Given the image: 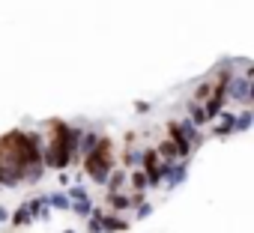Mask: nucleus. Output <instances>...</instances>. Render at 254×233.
Segmentation results:
<instances>
[{
    "instance_id": "7ed1b4c3",
    "label": "nucleus",
    "mask_w": 254,
    "mask_h": 233,
    "mask_svg": "<svg viewBox=\"0 0 254 233\" xmlns=\"http://www.w3.org/2000/svg\"><path fill=\"white\" fill-rule=\"evenodd\" d=\"M168 141L177 147V159H180V162H189V159H191L194 147H191L189 138L180 132V120H171V123H168Z\"/></svg>"
},
{
    "instance_id": "f03ea898",
    "label": "nucleus",
    "mask_w": 254,
    "mask_h": 233,
    "mask_svg": "<svg viewBox=\"0 0 254 233\" xmlns=\"http://www.w3.org/2000/svg\"><path fill=\"white\" fill-rule=\"evenodd\" d=\"M227 96L233 102H242L245 108H251V102H254V81H248L242 75H233L230 84H227Z\"/></svg>"
},
{
    "instance_id": "f8f14e48",
    "label": "nucleus",
    "mask_w": 254,
    "mask_h": 233,
    "mask_svg": "<svg viewBox=\"0 0 254 233\" xmlns=\"http://www.w3.org/2000/svg\"><path fill=\"white\" fill-rule=\"evenodd\" d=\"M186 171H189V165L186 162H174V168H171V176H168V188H174V185H180V182H186Z\"/></svg>"
},
{
    "instance_id": "f3484780",
    "label": "nucleus",
    "mask_w": 254,
    "mask_h": 233,
    "mask_svg": "<svg viewBox=\"0 0 254 233\" xmlns=\"http://www.w3.org/2000/svg\"><path fill=\"white\" fill-rule=\"evenodd\" d=\"M69 209H72L75 215H81V218H90V212H93V197H87V200H75Z\"/></svg>"
},
{
    "instance_id": "4be33fe9",
    "label": "nucleus",
    "mask_w": 254,
    "mask_h": 233,
    "mask_svg": "<svg viewBox=\"0 0 254 233\" xmlns=\"http://www.w3.org/2000/svg\"><path fill=\"white\" fill-rule=\"evenodd\" d=\"M135 111H138V114H147V111H150V105H147V102H138V105H135Z\"/></svg>"
},
{
    "instance_id": "6ab92c4d",
    "label": "nucleus",
    "mask_w": 254,
    "mask_h": 233,
    "mask_svg": "<svg viewBox=\"0 0 254 233\" xmlns=\"http://www.w3.org/2000/svg\"><path fill=\"white\" fill-rule=\"evenodd\" d=\"M87 233H102V212L93 209L90 218H87Z\"/></svg>"
},
{
    "instance_id": "2eb2a0df",
    "label": "nucleus",
    "mask_w": 254,
    "mask_h": 233,
    "mask_svg": "<svg viewBox=\"0 0 254 233\" xmlns=\"http://www.w3.org/2000/svg\"><path fill=\"white\" fill-rule=\"evenodd\" d=\"M48 206H51V209H63V212H66V209L72 206V200L66 197V191H54V194H48Z\"/></svg>"
},
{
    "instance_id": "dca6fc26",
    "label": "nucleus",
    "mask_w": 254,
    "mask_h": 233,
    "mask_svg": "<svg viewBox=\"0 0 254 233\" xmlns=\"http://www.w3.org/2000/svg\"><path fill=\"white\" fill-rule=\"evenodd\" d=\"M209 96H212V84H209V81H200V84L194 87V99H191V102H197V105H203V102H206Z\"/></svg>"
},
{
    "instance_id": "4468645a",
    "label": "nucleus",
    "mask_w": 254,
    "mask_h": 233,
    "mask_svg": "<svg viewBox=\"0 0 254 233\" xmlns=\"http://www.w3.org/2000/svg\"><path fill=\"white\" fill-rule=\"evenodd\" d=\"M129 185L135 188V194H144L150 185H147V176H144V171H132L129 174Z\"/></svg>"
},
{
    "instance_id": "0eeeda50",
    "label": "nucleus",
    "mask_w": 254,
    "mask_h": 233,
    "mask_svg": "<svg viewBox=\"0 0 254 233\" xmlns=\"http://www.w3.org/2000/svg\"><path fill=\"white\" fill-rule=\"evenodd\" d=\"M129 182V171H111L108 174V179H105V188H108V194H117V191H123V185Z\"/></svg>"
},
{
    "instance_id": "aec40b11",
    "label": "nucleus",
    "mask_w": 254,
    "mask_h": 233,
    "mask_svg": "<svg viewBox=\"0 0 254 233\" xmlns=\"http://www.w3.org/2000/svg\"><path fill=\"white\" fill-rule=\"evenodd\" d=\"M66 197H69V200L75 203V200H87L90 194H87V188H84V185H72V188L66 191Z\"/></svg>"
},
{
    "instance_id": "412c9836",
    "label": "nucleus",
    "mask_w": 254,
    "mask_h": 233,
    "mask_svg": "<svg viewBox=\"0 0 254 233\" xmlns=\"http://www.w3.org/2000/svg\"><path fill=\"white\" fill-rule=\"evenodd\" d=\"M150 212H153V203H147V200H144L141 206H135V218H138V221H141V218H147Z\"/></svg>"
},
{
    "instance_id": "1a4fd4ad",
    "label": "nucleus",
    "mask_w": 254,
    "mask_h": 233,
    "mask_svg": "<svg viewBox=\"0 0 254 233\" xmlns=\"http://www.w3.org/2000/svg\"><path fill=\"white\" fill-rule=\"evenodd\" d=\"M105 200H108V206H111V212H114V215H117V212H123V209H132V200H129V194H126V191L108 194Z\"/></svg>"
},
{
    "instance_id": "6e6552de",
    "label": "nucleus",
    "mask_w": 254,
    "mask_h": 233,
    "mask_svg": "<svg viewBox=\"0 0 254 233\" xmlns=\"http://www.w3.org/2000/svg\"><path fill=\"white\" fill-rule=\"evenodd\" d=\"M224 102H227L224 96H209V99L203 102V114H206V123H212L215 116H218V114L224 111Z\"/></svg>"
},
{
    "instance_id": "9b49d317",
    "label": "nucleus",
    "mask_w": 254,
    "mask_h": 233,
    "mask_svg": "<svg viewBox=\"0 0 254 233\" xmlns=\"http://www.w3.org/2000/svg\"><path fill=\"white\" fill-rule=\"evenodd\" d=\"M30 221H33V218H30V209H27V203H21L15 212H9V224H12L15 230H18V227H27Z\"/></svg>"
},
{
    "instance_id": "9d476101",
    "label": "nucleus",
    "mask_w": 254,
    "mask_h": 233,
    "mask_svg": "<svg viewBox=\"0 0 254 233\" xmlns=\"http://www.w3.org/2000/svg\"><path fill=\"white\" fill-rule=\"evenodd\" d=\"M141 156H144V150H132V147H126L123 150V171H141Z\"/></svg>"
},
{
    "instance_id": "a211bd4d",
    "label": "nucleus",
    "mask_w": 254,
    "mask_h": 233,
    "mask_svg": "<svg viewBox=\"0 0 254 233\" xmlns=\"http://www.w3.org/2000/svg\"><path fill=\"white\" fill-rule=\"evenodd\" d=\"M251 123H254V114H251V108H245V111L236 116V132H248Z\"/></svg>"
},
{
    "instance_id": "ddd939ff",
    "label": "nucleus",
    "mask_w": 254,
    "mask_h": 233,
    "mask_svg": "<svg viewBox=\"0 0 254 233\" xmlns=\"http://www.w3.org/2000/svg\"><path fill=\"white\" fill-rule=\"evenodd\" d=\"M189 120H191V126H194V129L206 126V114H203V105H197V102H189Z\"/></svg>"
},
{
    "instance_id": "20e7f679",
    "label": "nucleus",
    "mask_w": 254,
    "mask_h": 233,
    "mask_svg": "<svg viewBox=\"0 0 254 233\" xmlns=\"http://www.w3.org/2000/svg\"><path fill=\"white\" fill-rule=\"evenodd\" d=\"M27 209H30V218L33 221H48L51 218V206H48V194H36L27 200Z\"/></svg>"
},
{
    "instance_id": "f257e3e1",
    "label": "nucleus",
    "mask_w": 254,
    "mask_h": 233,
    "mask_svg": "<svg viewBox=\"0 0 254 233\" xmlns=\"http://www.w3.org/2000/svg\"><path fill=\"white\" fill-rule=\"evenodd\" d=\"M81 162H84V174H87L93 182L105 185L108 174L114 171V141H111L108 135H99V144H96L93 153H87Z\"/></svg>"
},
{
    "instance_id": "39448f33",
    "label": "nucleus",
    "mask_w": 254,
    "mask_h": 233,
    "mask_svg": "<svg viewBox=\"0 0 254 233\" xmlns=\"http://www.w3.org/2000/svg\"><path fill=\"white\" fill-rule=\"evenodd\" d=\"M215 120H221V126H215L209 135L212 138H230V135H236V114H230V111H221Z\"/></svg>"
},
{
    "instance_id": "5701e85b",
    "label": "nucleus",
    "mask_w": 254,
    "mask_h": 233,
    "mask_svg": "<svg viewBox=\"0 0 254 233\" xmlns=\"http://www.w3.org/2000/svg\"><path fill=\"white\" fill-rule=\"evenodd\" d=\"M0 221H9V209L6 206H0Z\"/></svg>"
},
{
    "instance_id": "423d86ee",
    "label": "nucleus",
    "mask_w": 254,
    "mask_h": 233,
    "mask_svg": "<svg viewBox=\"0 0 254 233\" xmlns=\"http://www.w3.org/2000/svg\"><path fill=\"white\" fill-rule=\"evenodd\" d=\"M123 230H129V221L114 212H102V233H123Z\"/></svg>"
},
{
    "instance_id": "b1692460",
    "label": "nucleus",
    "mask_w": 254,
    "mask_h": 233,
    "mask_svg": "<svg viewBox=\"0 0 254 233\" xmlns=\"http://www.w3.org/2000/svg\"><path fill=\"white\" fill-rule=\"evenodd\" d=\"M63 233H75V230H63Z\"/></svg>"
}]
</instances>
